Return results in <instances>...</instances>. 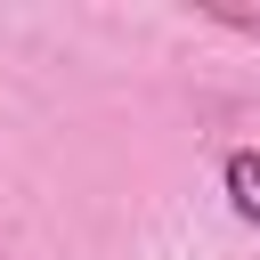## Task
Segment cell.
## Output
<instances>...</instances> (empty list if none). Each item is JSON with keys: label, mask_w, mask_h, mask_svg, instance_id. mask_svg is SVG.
Masks as SVG:
<instances>
[{"label": "cell", "mask_w": 260, "mask_h": 260, "mask_svg": "<svg viewBox=\"0 0 260 260\" xmlns=\"http://www.w3.org/2000/svg\"><path fill=\"white\" fill-rule=\"evenodd\" d=\"M228 203H236V219H252L260 228V154H228Z\"/></svg>", "instance_id": "1"}]
</instances>
